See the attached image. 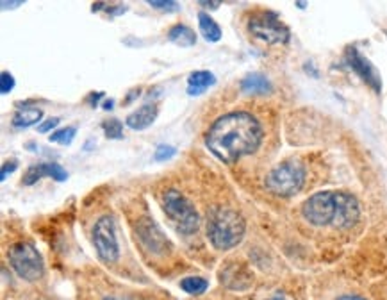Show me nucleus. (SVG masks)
Wrapping results in <instances>:
<instances>
[{
  "label": "nucleus",
  "instance_id": "f257e3e1",
  "mask_svg": "<svg viewBox=\"0 0 387 300\" xmlns=\"http://www.w3.org/2000/svg\"><path fill=\"white\" fill-rule=\"evenodd\" d=\"M262 127L253 115L232 111L218 118L205 132L203 143L212 156L225 165H234L261 147Z\"/></svg>",
  "mask_w": 387,
  "mask_h": 300
},
{
  "label": "nucleus",
  "instance_id": "f03ea898",
  "mask_svg": "<svg viewBox=\"0 0 387 300\" xmlns=\"http://www.w3.org/2000/svg\"><path fill=\"white\" fill-rule=\"evenodd\" d=\"M302 215L316 227L350 229L359 222L360 206L348 192H318L303 202Z\"/></svg>",
  "mask_w": 387,
  "mask_h": 300
},
{
  "label": "nucleus",
  "instance_id": "7ed1b4c3",
  "mask_svg": "<svg viewBox=\"0 0 387 300\" xmlns=\"http://www.w3.org/2000/svg\"><path fill=\"white\" fill-rule=\"evenodd\" d=\"M247 222L230 207H212L208 218V238L216 251L234 249L245 238Z\"/></svg>",
  "mask_w": 387,
  "mask_h": 300
},
{
  "label": "nucleus",
  "instance_id": "20e7f679",
  "mask_svg": "<svg viewBox=\"0 0 387 300\" xmlns=\"http://www.w3.org/2000/svg\"><path fill=\"white\" fill-rule=\"evenodd\" d=\"M305 183V166L297 159H288L266 177V188L277 197H293Z\"/></svg>",
  "mask_w": 387,
  "mask_h": 300
},
{
  "label": "nucleus",
  "instance_id": "39448f33",
  "mask_svg": "<svg viewBox=\"0 0 387 300\" xmlns=\"http://www.w3.org/2000/svg\"><path fill=\"white\" fill-rule=\"evenodd\" d=\"M162 209L170 216L182 234H193L200 227V215L195 206L177 189H168L162 195Z\"/></svg>",
  "mask_w": 387,
  "mask_h": 300
},
{
  "label": "nucleus",
  "instance_id": "423d86ee",
  "mask_svg": "<svg viewBox=\"0 0 387 300\" xmlns=\"http://www.w3.org/2000/svg\"><path fill=\"white\" fill-rule=\"evenodd\" d=\"M8 259H10L11 268L23 281L34 282L43 277V272H45L43 257L36 251V246L31 245V243H14L8 252Z\"/></svg>",
  "mask_w": 387,
  "mask_h": 300
},
{
  "label": "nucleus",
  "instance_id": "0eeeda50",
  "mask_svg": "<svg viewBox=\"0 0 387 300\" xmlns=\"http://www.w3.org/2000/svg\"><path fill=\"white\" fill-rule=\"evenodd\" d=\"M248 31L252 36L270 43V45H284L291 40L288 25L273 11H261V13L253 14L248 22Z\"/></svg>",
  "mask_w": 387,
  "mask_h": 300
},
{
  "label": "nucleus",
  "instance_id": "6e6552de",
  "mask_svg": "<svg viewBox=\"0 0 387 300\" xmlns=\"http://www.w3.org/2000/svg\"><path fill=\"white\" fill-rule=\"evenodd\" d=\"M93 245L99 257L105 263H114L120 255L116 229H114L113 216L104 215L95 222Z\"/></svg>",
  "mask_w": 387,
  "mask_h": 300
},
{
  "label": "nucleus",
  "instance_id": "1a4fd4ad",
  "mask_svg": "<svg viewBox=\"0 0 387 300\" xmlns=\"http://www.w3.org/2000/svg\"><path fill=\"white\" fill-rule=\"evenodd\" d=\"M347 63L350 65V68L357 76L369 86L373 88L377 93L382 91V81H380V76H378L377 68L371 65L369 59H366L364 56L360 54L357 49H348L347 50Z\"/></svg>",
  "mask_w": 387,
  "mask_h": 300
},
{
  "label": "nucleus",
  "instance_id": "9d476101",
  "mask_svg": "<svg viewBox=\"0 0 387 300\" xmlns=\"http://www.w3.org/2000/svg\"><path fill=\"white\" fill-rule=\"evenodd\" d=\"M138 234H140L141 242L147 245L150 252H155V254H164L171 249L170 242L166 240V236L161 233V229L153 224V220H141L140 225H138Z\"/></svg>",
  "mask_w": 387,
  "mask_h": 300
},
{
  "label": "nucleus",
  "instance_id": "9b49d317",
  "mask_svg": "<svg viewBox=\"0 0 387 300\" xmlns=\"http://www.w3.org/2000/svg\"><path fill=\"white\" fill-rule=\"evenodd\" d=\"M43 177H52L58 183H64L68 179V174L63 166L58 163H41V165H32L29 166L25 175H23V186H32Z\"/></svg>",
  "mask_w": 387,
  "mask_h": 300
},
{
  "label": "nucleus",
  "instance_id": "f8f14e48",
  "mask_svg": "<svg viewBox=\"0 0 387 300\" xmlns=\"http://www.w3.org/2000/svg\"><path fill=\"white\" fill-rule=\"evenodd\" d=\"M159 115V109L155 104H145L140 109L132 111L125 118V126L132 130H145L152 126Z\"/></svg>",
  "mask_w": 387,
  "mask_h": 300
},
{
  "label": "nucleus",
  "instance_id": "ddd939ff",
  "mask_svg": "<svg viewBox=\"0 0 387 300\" xmlns=\"http://www.w3.org/2000/svg\"><path fill=\"white\" fill-rule=\"evenodd\" d=\"M216 84V77L209 70H197L188 77V93L191 97H199L203 91Z\"/></svg>",
  "mask_w": 387,
  "mask_h": 300
},
{
  "label": "nucleus",
  "instance_id": "4468645a",
  "mask_svg": "<svg viewBox=\"0 0 387 300\" xmlns=\"http://www.w3.org/2000/svg\"><path fill=\"white\" fill-rule=\"evenodd\" d=\"M273 86L262 73H250L241 81V91L248 95H266L271 93Z\"/></svg>",
  "mask_w": 387,
  "mask_h": 300
},
{
  "label": "nucleus",
  "instance_id": "2eb2a0df",
  "mask_svg": "<svg viewBox=\"0 0 387 300\" xmlns=\"http://www.w3.org/2000/svg\"><path fill=\"white\" fill-rule=\"evenodd\" d=\"M41 118H43V111L40 108H20L18 111L14 113L11 124L16 129H27V127L40 124Z\"/></svg>",
  "mask_w": 387,
  "mask_h": 300
},
{
  "label": "nucleus",
  "instance_id": "dca6fc26",
  "mask_svg": "<svg viewBox=\"0 0 387 300\" xmlns=\"http://www.w3.org/2000/svg\"><path fill=\"white\" fill-rule=\"evenodd\" d=\"M168 40L171 43H175L177 47H193L197 43V34L191 27L188 25H182V23H177L173 27L168 31Z\"/></svg>",
  "mask_w": 387,
  "mask_h": 300
},
{
  "label": "nucleus",
  "instance_id": "f3484780",
  "mask_svg": "<svg viewBox=\"0 0 387 300\" xmlns=\"http://www.w3.org/2000/svg\"><path fill=\"white\" fill-rule=\"evenodd\" d=\"M199 27L200 32H202V36L208 41H211V43H216V41L221 40L220 25L214 22V19H211V16H209L208 13H203V11L199 13Z\"/></svg>",
  "mask_w": 387,
  "mask_h": 300
},
{
  "label": "nucleus",
  "instance_id": "a211bd4d",
  "mask_svg": "<svg viewBox=\"0 0 387 300\" xmlns=\"http://www.w3.org/2000/svg\"><path fill=\"white\" fill-rule=\"evenodd\" d=\"M180 288L189 295H202L209 288V282L203 277H186L180 281Z\"/></svg>",
  "mask_w": 387,
  "mask_h": 300
},
{
  "label": "nucleus",
  "instance_id": "6ab92c4d",
  "mask_svg": "<svg viewBox=\"0 0 387 300\" xmlns=\"http://www.w3.org/2000/svg\"><path fill=\"white\" fill-rule=\"evenodd\" d=\"M77 135V129L75 127H63V129L55 130V132H52V136H50V143H59V145H70L73 141V138H75Z\"/></svg>",
  "mask_w": 387,
  "mask_h": 300
},
{
  "label": "nucleus",
  "instance_id": "aec40b11",
  "mask_svg": "<svg viewBox=\"0 0 387 300\" xmlns=\"http://www.w3.org/2000/svg\"><path fill=\"white\" fill-rule=\"evenodd\" d=\"M102 129H104L105 136L109 139H122L123 138V124L116 118H111V120H105L102 124Z\"/></svg>",
  "mask_w": 387,
  "mask_h": 300
},
{
  "label": "nucleus",
  "instance_id": "412c9836",
  "mask_svg": "<svg viewBox=\"0 0 387 300\" xmlns=\"http://www.w3.org/2000/svg\"><path fill=\"white\" fill-rule=\"evenodd\" d=\"M175 154V147H171V145H159V147L155 148V152H153V161H168V159H171Z\"/></svg>",
  "mask_w": 387,
  "mask_h": 300
},
{
  "label": "nucleus",
  "instance_id": "4be33fe9",
  "mask_svg": "<svg viewBox=\"0 0 387 300\" xmlns=\"http://www.w3.org/2000/svg\"><path fill=\"white\" fill-rule=\"evenodd\" d=\"M149 5L150 8H155V10L159 11H168V13H173V11H179L180 5L177 4V2H173V0H149Z\"/></svg>",
  "mask_w": 387,
  "mask_h": 300
},
{
  "label": "nucleus",
  "instance_id": "5701e85b",
  "mask_svg": "<svg viewBox=\"0 0 387 300\" xmlns=\"http://www.w3.org/2000/svg\"><path fill=\"white\" fill-rule=\"evenodd\" d=\"M14 90V77L10 72L0 73V93L8 95Z\"/></svg>",
  "mask_w": 387,
  "mask_h": 300
},
{
  "label": "nucleus",
  "instance_id": "b1692460",
  "mask_svg": "<svg viewBox=\"0 0 387 300\" xmlns=\"http://www.w3.org/2000/svg\"><path fill=\"white\" fill-rule=\"evenodd\" d=\"M18 168V161L16 159H11V161H5L2 165V170H0V181H5L8 179V175L13 174L14 170Z\"/></svg>",
  "mask_w": 387,
  "mask_h": 300
},
{
  "label": "nucleus",
  "instance_id": "393cba45",
  "mask_svg": "<svg viewBox=\"0 0 387 300\" xmlns=\"http://www.w3.org/2000/svg\"><path fill=\"white\" fill-rule=\"evenodd\" d=\"M59 122H61V120H59L58 117L49 118V120L43 122V124H40V126H38V132H41V135H45V132L52 130V129H54V127H58Z\"/></svg>",
  "mask_w": 387,
  "mask_h": 300
},
{
  "label": "nucleus",
  "instance_id": "a878e982",
  "mask_svg": "<svg viewBox=\"0 0 387 300\" xmlns=\"http://www.w3.org/2000/svg\"><path fill=\"white\" fill-rule=\"evenodd\" d=\"M127 8L125 4H118V5H108V13L111 14V16H120V14H123V13H127Z\"/></svg>",
  "mask_w": 387,
  "mask_h": 300
},
{
  "label": "nucleus",
  "instance_id": "bb28decb",
  "mask_svg": "<svg viewBox=\"0 0 387 300\" xmlns=\"http://www.w3.org/2000/svg\"><path fill=\"white\" fill-rule=\"evenodd\" d=\"M102 97H104V91H97V93H95V91H93V93H91L90 97H88V99H86V102L91 104V106H93V108H95V106H97V102H99V100L102 99Z\"/></svg>",
  "mask_w": 387,
  "mask_h": 300
},
{
  "label": "nucleus",
  "instance_id": "cd10ccee",
  "mask_svg": "<svg viewBox=\"0 0 387 300\" xmlns=\"http://www.w3.org/2000/svg\"><path fill=\"white\" fill-rule=\"evenodd\" d=\"M0 5H2V10H14L16 5H23V0H16V2H13V0H11V2H8V0H2Z\"/></svg>",
  "mask_w": 387,
  "mask_h": 300
},
{
  "label": "nucleus",
  "instance_id": "c85d7f7f",
  "mask_svg": "<svg viewBox=\"0 0 387 300\" xmlns=\"http://www.w3.org/2000/svg\"><path fill=\"white\" fill-rule=\"evenodd\" d=\"M221 2H208V0H200V5H205V8H209V10H216L218 5H220Z\"/></svg>",
  "mask_w": 387,
  "mask_h": 300
},
{
  "label": "nucleus",
  "instance_id": "c756f323",
  "mask_svg": "<svg viewBox=\"0 0 387 300\" xmlns=\"http://www.w3.org/2000/svg\"><path fill=\"white\" fill-rule=\"evenodd\" d=\"M338 300H366V299L359 295H342V297H339Z\"/></svg>",
  "mask_w": 387,
  "mask_h": 300
},
{
  "label": "nucleus",
  "instance_id": "7c9ffc66",
  "mask_svg": "<svg viewBox=\"0 0 387 300\" xmlns=\"http://www.w3.org/2000/svg\"><path fill=\"white\" fill-rule=\"evenodd\" d=\"M113 106H114V100L113 99H109V100H105V102H104V109H105V111H109V109H113Z\"/></svg>",
  "mask_w": 387,
  "mask_h": 300
},
{
  "label": "nucleus",
  "instance_id": "2f4dec72",
  "mask_svg": "<svg viewBox=\"0 0 387 300\" xmlns=\"http://www.w3.org/2000/svg\"><path fill=\"white\" fill-rule=\"evenodd\" d=\"M104 5H105L104 2H97V4H93L91 11H93V13H95V11H100V10H102V8H104Z\"/></svg>",
  "mask_w": 387,
  "mask_h": 300
},
{
  "label": "nucleus",
  "instance_id": "473e14b6",
  "mask_svg": "<svg viewBox=\"0 0 387 300\" xmlns=\"http://www.w3.org/2000/svg\"><path fill=\"white\" fill-rule=\"evenodd\" d=\"M297 5L300 10H305V2H297Z\"/></svg>",
  "mask_w": 387,
  "mask_h": 300
},
{
  "label": "nucleus",
  "instance_id": "72a5a7b5",
  "mask_svg": "<svg viewBox=\"0 0 387 300\" xmlns=\"http://www.w3.org/2000/svg\"><path fill=\"white\" fill-rule=\"evenodd\" d=\"M104 300H122V299H118V297H105Z\"/></svg>",
  "mask_w": 387,
  "mask_h": 300
},
{
  "label": "nucleus",
  "instance_id": "f704fd0d",
  "mask_svg": "<svg viewBox=\"0 0 387 300\" xmlns=\"http://www.w3.org/2000/svg\"><path fill=\"white\" fill-rule=\"evenodd\" d=\"M271 300H284L282 297H275V299H271Z\"/></svg>",
  "mask_w": 387,
  "mask_h": 300
}]
</instances>
